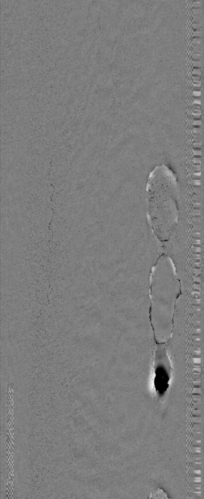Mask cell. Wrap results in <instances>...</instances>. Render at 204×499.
<instances>
[{"mask_svg": "<svg viewBox=\"0 0 204 499\" xmlns=\"http://www.w3.org/2000/svg\"><path fill=\"white\" fill-rule=\"evenodd\" d=\"M146 208L153 231L162 244L167 242L179 220L180 194L177 178L167 167H155L146 188Z\"/></svg>", "mask_w": 204, "mask_h": 499, "instance_id": "obj_1", "label": "cell"}, {"mask_svg": "<svg viewBox=\"0 0 204 499\" xmlns=\"http://www.w3.org/2000/svg\"><path fill=\"white\" fill-rule=\"evenodd\" d=\"M151 320L157 342L164 344L170 338L181 284L174 265L162 254L153 267L150 283Z\"/></svg>", "mask_w": 204, "mask_h": 499, "instance_id": "obj_2", "label": "cell"}]
</instances>
